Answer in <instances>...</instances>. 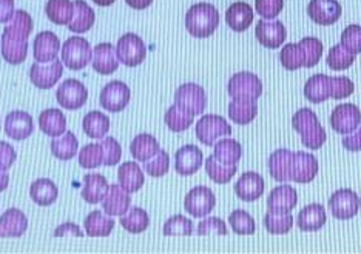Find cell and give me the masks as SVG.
Returning a JSON list of instances; mask_svg holds the SVG:
<instances>
[{
  "mask_svg": "<svg viewBox=\"0 0 361 254\" xmlns=\"http://www.w3.org/2000/svg\"><path fill=\"white\" fill-rule=\"evenodd\" d=\"M32 25L35 23H32L31 15L23 10L16 11L13 19L8 22L2 32V40H0L2 44L0 51L8 63L19 65L27 59L28 37L32 31Z\"/></svg>",
  "mask_w": 361,
  "mask_h": 254,
  "instance_id": "cell-1",
  "label": "cell"
},
{
  "mask_svg": "<svg viewBox=\"0 0 361 254\" xmlns=\"http://www.w3.org/2000/svg\"><path fill=\"white\" fill-rule=\"evenodd\" d=\"M292 127L301 136V142L306 148L319 150L326 142V129L319 124L317 114L309 108H301L293 114Z\"/></svg>",
  "mask_w": 361,
  "mask_h": 254,
  "instance_id": "cell-2",
  "label": "cell"
},
{
  "mask_svg": "<svg viewBox=\"0 0 361 254\" xmlns=\"http://www.w3.org/2000/svg\"><path fill=\"white\" fill-rule=\"evenodd\" d=\"M219 25V13L212 4H196L185 14V28L193 37L212 36Z\"/></svg>",
  "mask_w": 361,
  "mask_h": 254,
  "instance_id": "cell-3",
  "label": "cell"
},
{
  "mask_svg": "<svg viewBox=\"0 0 361 254\" xmlns=\"http://www.w3.org/2000/svg\"><path fill=\"white\" fill-rule=\"evenodd\" d=\"M227 91L235 101H258L262 94V82L253 72H238L228 80Z\"/></svg>",
  "mask_w": 361,
  "mask_h": 254,
  "instance_id": "cell-4",
  "label": "cell"
},
{
  "mask_svg": "<svg viewBox=\"0 0 361 254\" xmlns=\"http://www.w3.org/2000/svg\"><path fill=\"white\" fill-rule=\"evenodd\" d=\"M62 62L70 70H84L92 62V46L84 37H70L63 42L62 48Z\"/></svg>",
  "mask_w": 361,
  "mask_h": 254,
  "instance_id": "cell-5",
  "label": "cell"
},
{
  "mask_svg": "<svg viewBox=\"0 0 361 254\" xmlns=\"http://www.w3.org/2000/svg\"><path fill=\"white\" fill-rule=\"evenodd\" d=\"M232 127L227 120L216 114H206L196 122V137L198 141L207 146H213L218 139L231 136Z\"/></svg>",
  "mask_w": 361,
  "mask_h": 254,
  "instance_id": "cell-6",
  "label": "cell"
},
{
  "mask_svg": "<svg viewBox=\"0 0 361 254\" xmlns=\"http://www.w3.org/2000/svg\"><path fill=\"white\" fill-rule=\"evenodd\" d=\"M175 105L179 108L185 110L187 113L198 116L202 114L207 106V96L204 88L196 84H184L176 89Z\"/></svg>",
  "mask_w": 361,
  "mask_h": 254,
  "instance_id": "cell-7",
  "label": "cell"
},
{
  "mask_svg": "<svg viewBox=\"0 0 361 254\" xmlns=\"http://www.w3.org/2000/svg\"><path fill=\"white\" fill-rule=\"evenodd\" d=\"M361 199L358 194L348 188L335 191L329 198V210L332 216L338 220H349L358 215Z\"/></svg>",
  "mask_w": 361,
  "mask_h": 254,
  "instance_id": "cell-8",
  "label": "cell"
},
{
  "mask_svg": "<svg viewBox=\"0 0 361 254\" xmlns=\"http://www.w3.org/2000/svg\"><path fill=\"white\" fill-rule=\"evenodd\" d=\"M116 51L119 62L127 65V67H137L147 57V46L144 40L137 34H133V32H128V34H124L118 40Z\"/></svg>",
  "mask_w": 361,
  "mask_h": 254,
  "instance_id": "cell-9",
  "label": "cell"
},
{
  "mask_svg": "<svg viewBox=\"0 0 361 254\" xmlns=\"http://www.w3.org/2000/svg\"><path fill=\"white\" fill-rule=\"evenodd\" d=\"M56 97L57 103H59L62 108L76 111L85 105L88 99V91L80 80L67 79L62 82L59 88H57Z\"/></svg>",
  "mask_w": 361,
  "mask_h": 254,
  "instance_id": "cell-10",
  "label": "cell"
},
{
  "mask_svg": "<svg viewBox=\"0 0 361 254\" xmlns=\"http://www.w3.org/2000/svg\"><path fill=\"white\" fill-rule=\"evenodd\" d=\"M216 205L215 194L207 186H195L188 191L184 201V208L193 217H206Z\"/></svg>",
  "mask_w": 361,
  "mask_h": 254,
  "instance_id": "cell-11",
  "label": "cell"
},
{
  "mask_svg": "<svg viewBox=\"0 0 361 254\" xmlns=\"http://www.w3.org/2000/svg\"><path fill=\"white\" fill-rule=\"evenodd\" d=\"M361 124V111L354 103H341L331 114V125L338 134H350Z\"/></svg>",
  "mask_w": 361,
  "mask_h": 254,
  "instance_id": "cell-12",
  "label": "cell"
},
{
  "mask_svg": "<svg viewBox=\"0 0 361 254\" xmlns=\"http://www.w3.org/2000/svg\"><path fill=\"white\" fill-rule=\"evenodd\" d=\"M101 106L110 113H119L130 102V88L121 80H113L106 84L101 91Z\"/></svg>",
  "mask_w": 361,
  "mask_h": 254,
  "instance_id": "cell-13",
  "label": "cell"
},
{
  "mask_svg": "<svg viewBox=\"0 0 361 254\" xmlns=\"http://www.w3.org/2000/svg\"><path fill=\"white\" fill-rule=\"evenodd\" d=\"M63 72V65L59 59L47 63H32L30 70V79L40 89H50L59 82Z\"/></svg>",
  "mask_w": 361,
  "mask_h": 254,
  "instance_id": "cell-14",
  "label": "cell"
},
{
  "mask_svg": "<svg viewBox=\"0 0 361 254\" xmlns=\"http://www.w3.org/2000/svg\"><path fill=\"white\" fill-rule=\"evenodd\" d=\"M255 36L262 46L269 48V50H276L284 44L287 32L283 22L261 19L255 27Z\"/></svg>",
  "mask_w": 361,
  "mask_h": 254,
  "instance_id": "cell-15",
  "label": "cell"
},
{
  "mask_svg": "<svg viewBox=\"0 0 361 254\" xmlns=\"http://www.w3.org/2000/svg\"><path fill=\"white\" fill-rule=\"evenodd\" d=\"M307 14L317 25H334L341 18V5L336 0H312Z\"/></svg>",
  "mask_w": 361,
  "mask_h": 254,
  "instance_id": "cell-16",
  "label": "cell"
},
{
  "mask_svg": "<svg viewBox=\"0 0 361 254\" xmlns=\"http://www.w3.org/2000/svg\"><path fill=\"white\" fill-rule=\"evenodd\" d=\"M293 151L287 148H280L270 154L267 160L269 173L276 182L287 184L292 182V165H293Z\"/></svg>",
  "mask_w": 361,
  "mask_h": 254,
  "instance_id": "cell-17",
  "label": "cell"
},
{
  "mask_svg": "<svg viewBox=\"0 0 361 254\" xmlns=\"http://www.w3.org/2000/svg\"><path fill=\"white\" fill-rule=\"evenodd\" d=\"M298 203L297 190L290 185H280L270 191L267 198V208L278 215L290 212Z\"/></svg>",
  "mask_w": 361,
  "mask_h": 254,
  "instance_id": "cell-18",
  "label": "cell"
},
{
  "mask_svg": "<svg viewBox=\"0 0 361 254\" xmlns=\"http://www.w3.org/2000/svg\"><path fill=\"white\" fill-rule=\"evenodd\" d=\"M318 173V160L315 155L306 151H298L293 154L292 165V182L309 184L315 179Z\"/></svg>",
  "mask_w": 361,
  "mask_h": 254,
  "instance_id": "cell-19",
  "label": "cell"
},
{
  "mask_svg": "<svg viewBox=\"0 0 361 254\" xmlns=\"http://www.w3.org/2000/svg\"><path fill=\"white\" fill-rule=\"evenodd\" d=\"M92 65L94 71H97V75H102V76L113 75V72L119 67V57H118L116 48L106 42L96 45V48L93 50Z\"/></svg>",
  "mask_w": 361,
  "mask_h": 254,
  "instance_id": "cell-20",
  "label": "cell"
},
{
  "mask_svg": "<svg viewBox=\"0 0 361 254\" xmlns=\"http://www.w3.org/2000/svg\"><path fill=\"white\" fill-rule=\"evenodd\" d=\"M202 151L195 145H185L175 154V170L180 176H192L202 165Z\"/></svg>",
  "mask_w": 361,
  "mask_h": 254,
  "instance_id": "cell-21",
  "label": "cell"
},
{
  "mask_svg": "<svg viewBox=\"0 0 361 254\" xmlns=\"http://www.w3.org/2000/svg\"><path fill=\"white\" fill-rule=\"evenodd\" d=\"M35 124L31 114L25 111H11L5 119V133L14 141H23L32 134Z\"/></svg>",
  "mask_w": 361,
  "mask_h": 254,
  "instance_id": "cell-22",
  "label": "cell"
},
{
  "mask_svg": "<svg viewBox=\"0 0 361 254\" xmlns=\"http://www.w3.org/2000/svg\"><path fill=\"white\" fill-rule=\"evenodd\" d=\"M264 191V179L255 171L244 173L235 184V193L244 202L258 201Z\"/></svg>",
  "mask_w": 361,
  "mask_h": 254,
  "instance_id": "cell-23",
  "label": "cell"
},
{
  "mask_svg": "<svg viewBox=\"0 0 361 254\" xmlns=\"http://www.w3.org/2000/svg\"><path fill=\"white\" fill-rule=\"evenodd\" d=\"M131 198L121 184H113L109 188V193L102 199V210L110 216H122L130 210Z\"/></svg>",
  "mask_w": 361,
  "mask_h": 254,
  "instance_id": "cell-24",
  "label": "cell"
},
{
  "mask_svg": "<svg viewBox=\"0 0 361 254\" xmlns=\"http://www.w3.org/2000/svg\"><path fill=\"white\" fill-rule=\"evenodd\" d=\"M61 51V40L51 31L39 32L35 39V59L39 63L54 61Z\"/></svg>",
  "mask_w": 361,
  "mask_h": 254,
  "instance_id": "cell-25",
  "label": "cell"
},
{
  "mask_svg": "<svg viewBox=\"0 0 361 254\" xmlns=\"http://www.w3.org/2000/svg\"><path fill=\"white\" fill-rule=\"evenodd\" d=\"M28 228V219L18 208L6 210L0 217V237H20Z\"/></svg>",
  "mask_w": 361,
  "mask_h": 254,
  "instance_id": "cell-26",
  "label": "cell"
},
{
  "mask_svg": "<svg viewBox=\"0 0 361 254\" xmlns=\"http://www.w3.org/2000/svg\"><path fill=\"white\" fill-rule=\"evenodd\" d=\"M305 97L312 103H322L332 97V77L326 75L312 76L305 85Z\"/></svg>",
  "mask_w": 361,
  "mask_h": 254,
  "instance_id": "cell-27",
  "label": "cell"
},
{
  "mask_svg": "<svg viewBox=\"0 0 361 254\" xmlns=\"http://www.w3.org/2000/svg\"><path fill=\"white\" fill-rule=\"evenodd\" d=\"M326 224V211L319 203L307 205L297 216V225L301 231H318Z\"/></svg>",
  "mask_w": 361,
  "mask_h": 254,
  "instance_id": "cell-28",
  "label": "cell"
},
{
  "mask_svg": "<svg viewBox=\"0 0 361 254\" xmlns=\"http://www.w3.org/2000/svg\"><path fill=\"white\" fill-rule=\"evenodd\" d=\"M226 22L236 32H243L253 22V10L249 4L236 2L228 6L226 11Z\"/></svg>",
  "mask_w": 361,
  "mask_h": 254,
  "instance_id": "cell-29",
  "label": "cell"
},
{
  "mask_svg": "<svg viewBox=\"0 0 361 254\" xmlns=\"http://www.w3.org/2000/svg\"><path fill=\"white\" fill-rule=\"evenodd\" d=\"M118 179L126 191L136 193L144 185V173L136 162H124L118 170Z\"/></svg>",
  "mask_w": 361,
  "mask_h": 254,
  "instance_id": "cell-30",
  "label": "cell"
},
{
  "mask_svg": "<svg viewBox=\"0 0 361 254\" xmlns=\"http://www.w3.org/2000/svg\"><path fill=\"white\" fill-rule=\"evenodd\" d=\"M39 127L47 136L59 137L67 131V119L61 110H45L39 116Z\"/></svg>",
  "mask_w": 361,
  "mask_h": 254,
  "instance_id": "cell-31",
  "label": "cell"
},
{
  "mask_svg": "<svg viewBox=\"0 0 361 254\" xmlns=\"http://www.w3.org/2000/svg\"><path fill=\"white\" fill-rule=\"evenodd\" d=\"M109 182L101 174H85L84 186H82V198L88 203L102 202L105 194L109 193Z\"/></svg>",
  "mask_w": 361,
  "mask_h": 254,
  "instance_id": "cell-32",
  "label": "cell"
},
{
  "mask_svg": "<svg viewBox=\"0 0 361 254\" xmlns=\"http://www.w3.org/2000/svg\"><path fill=\"white\" fill-rule=\"evenodd\" d=\"M45 13L56 25H70L75 18V2L71 0H48Z\"/></svg>",
  "mask_w": 361,
  "mask_h": 254,
  "instance_id": "cell-33",
  "label": "cell"
},
{
  "mask_svg": "<svg viewBox=\"0 0 361 254\" xmlns=\"http://www.w3.org/2000/svg\"><path fill=\"white\" fill-rule=\"evenodd\" d=\"M94 11L85 0H75V18L70 22L68 30L76 32V34H82L92 30L94 25Z\"/></svg>",
  "mask_w": 361,
  "mask_h": 254,
  "instance_id": "cell-34",
  "label": "cell"
},
{
  "mask_svg": "<svg viewBox=\"0 0 361 254\" xmlns=\"http://www.w3.org/2000/svg\"><path fill=\"white\" fill-rule=\"evenodd\" d=\"M213 148H215L213 155L223 165H238V162H240L243 155L241 145L235 139H221L219 142H215Z\"/></svg>",
  "mask_w": 361,
  "mask_h": 254,
  "instance_id": "cell-35",
  "label": "cell"
},
{
  "mask_svg": "<svg viewBox=\"0 0 361 254\" xmlns=\"http://www.w3.org/2000/svg\"><path fill=\"white\" fill-rule=\"evenodd\" d=\"M85 233L93 237L110 236L114 228V219L110 215H104L102 211H92L85 217Z\"/></svg>",
  "mask_w": 361,
  "mask_h": 254,
  "instance_id": "cell-36",
  "label": "cell"
},
{
  "mask_svg": "<svg viewBox=\"0 0 361 254\" xmlns=\"http://www.w3.org/2000/svg\"><path fill=\"white\" fill-rule=\"evenodd\" d=\"M161 146L158 141L150 134H139L133 139V142L130 145V153L133 158L139 162L150 160L153 155L159 153Z\"/></svg>",
  "mask_w": 361,
  "mask_h": 254,
  "instance_id": "cell-37",
  "label": "cell"
},
{
  "mask_svg": "<svg viewBox=\"0 0 361 254\" xmlns=\"http://www.w3.org/2000/svg\"><path fill=\"white\" fill-rule=\"evenodd\" d=\"M57 186L50 179H37L30 188V196L40 207H48L57 201Z\"/></svg>",
  "mask_w": 361,
  "mask_h": 254,
  "instance_id": "cell-38",
  "label": "cell"
},
{
  "mask_svg": "<svg viewBox=\"0 0 361 254\" xmlns=\"http://www.w3.org/2000/svg\"><path fill=\"white\" fill-rule=\"evenodd\" d=\"M258 101H232L228 103V118L238 125H247L257 118Z\"/></svg>",
  "mask_w": 361,
  "mask_h": 254,
  "instance_id": "cell-39",
  "label": "cell"
},
{
  "mask_svg": "<svg viewBox=\"0 0 361 254\" xmlns=\"http://www.w3.org/2000/svg\"><path fill=\"white\" fill-rule=\"evenodd\" d=\"M85 134L92 139H104L110 131V119L101 111H90L82 122Z\"/></svg>",
  "mask_w": 361,
  "mask_h": 254,
  "instance_id": "cell-40",
  "label": "cell"
},
{
  "mask_svg": "<svg viewBox=\"0 0 361 254\" xmlns=\"http://www.w3.org/2000/svg\"><path fill=\"white\" fill-rule=\"evenodd\" d=\"M79 148V142L71 131H65L59 137H54L51 142V153L61 160H70L76 155Z\"/></svg>",
  "mask_w": 361,
  "mask_h": 254,
  "instance_id": "cell-41",
  "label": "cell"
},
{
  "mask_svg": "<svg viewBox=\"0 0 361 254\" xmlns=\"http://www.w3.org/2000/svg\"><path fill=\"white\" fill-rule=\"evenodd\" d=\"M121 225L122 228H126L128 233L133 234H139L144 233L147 228L150 225V217L147 215V211L139 208V207H133L130 208L126 215L121 216Z\"/></svg>",
  "mask_w": 361,
  "mask_h": 254,
  "instance_id": "cell-42",
  "label": "cell"
},
{
  "mask_svg": "<svg viewBox=\"0 0 361 254\" xmlns=\"http://www.w3.org/2000/svg\"><path fill=\"white\" fill-rule=\"evenodd\" d=\"M164 120H166L169 129L173 131V133H183V131L192 127L195 116L190 113H187L185 110L179 108L178 105H171L166 111Z\"/></svg>",
  "mask_w": 361,
  "mask_h": 254,
  "instance_id": "cell-43",
  "label": "cell"
},
{
  "mask_svg": "<svg viewBox=\"0 0 361 254\" xmlns=\"http://www.w3.org/2000/svg\"><path fill=\"white\" fill-rule=\"evenodd\" d=\"M236 170H238L236 165H223V163H219L213 154L209 155L206 160V171L209 177L213 180V182L219 185L231 182L232 177L236 174Z\"/></svg>",
  "mask_w": 361,
  "mask_h": 254,
  "instance_id": "cell-44",
  "label": "cell"
},
{
  "mask_svg": "<svg viewBox=\"0 0 361 254\" xmlns=\"http://www.w3.org/2000/svg\"><path fill=\"white\" fill-rule=\"evenodd\" d=\"M326 62H327V65H329L331 70L343 71V70H348L349 67H352V63L355 62V54L349 53L341 44H336L335 46L331 48Z\"/></svg>",
  "mask_w": 361,
  "mask_h": 254,
  "instance_id": "cell-45",
  "label": "cell"
},
{
  "mask_svg": "<svg viewBox=\"0 0 361 254\" xmlns=\"http://www.w3.org/2000/svg\"><path fill=\"white\" fill-rule=\"evenodd\" d=\"M264 227L270 234H286L289 233L293 227V217L290 212L278 215V212L269 211L264 216Z\"/></svg>",
  "mask_w": 361,
  "mask_h": 254,
  "instance_id": "cell-46",
  "label": "cell"
},
{
  "mask_svg": "<svg viewBox=\"0 0 361 254\" xmlns=\"http://www.w3.org/2000/svg\"><path fill=\"white\" fill-rule=\"evenodd\" d=\"M280 62L289 71H297L305 67V54L300 44H287L280 53Z\"/></svg>",
  "mask_w": 361,
  "mask_h": 254,
  "instance_id": "cell-47",
  "label": "cell"
},
{
  "mask_svg": "<svg viewBox=\"0 0 361 254\" xmlns=\"http://www.w3.org/2000/svg\"><path fill=\"white\" fill-rule=\"evenodd\" d=\"M300 46L305 54V67L312 68L319 62L323 56V44L317 37H305L300 40Z\"/></svg>",
  "mask_w": 361,
  "mask_h": 254,
  "instance_id": "cell-48",
  "label": "cell"
},
{
  "mask_svg": "<svg viewBox=\"0 0 361 254\" xmlns=\"http://www.w3.org/2000/svg\"><path fill=\"white\" fill-rule=\"evenodd\" d=\"M104 162L101 144H88L79 153V165L85 170H94Z\"/></svg>",
  "mask_w": 361,
  "mask_h": 254,
  "instance_id": "cell-49",
  "label": "cell"
},
{
  "mask_svg": "<svg viewBox=\"0 0 361 254\" xmlns=\"http://www.w3.org/2000/svg\"><path fill=\"white\" fill-rule=\"evenodd\" d=\"M228 222H231L233 231L236 234H243V236H249L253 234L257 229L255 220L249 215L247 211L244 210H235L231 216H228Z\"/></svg>",
  "mask_w": 361,
  "mask_h": 254,
  "instance_id": "cell-50",
  "label": "cell"
},
{
  "mask_svg": "<svg viewBox=\"0 0 361 254\" xmlns=\"http://www.w3.org/2000/svg\"><path fill=\"white\" fill-rule=\"evenodd\" d=\"M164 234L166 236H190L193 234V222L180 215L170 217L164 224Z\"/></svg>",
  "mask_w": 361,
  "mask_h": 254,
  "instance_id": "cell-51",
  "label": "cell"
},
{
  "mask_svg": "<svg viewBox=\"0 0 361 254\" xmlns=\"http://www.w3.org/2000/svg\"><path fill=\"white\" fill-rule=\"evenodd\" d=\"M170 168V158L169 153L159 150V153L153 155L150 160L144 162V170L147 171V174H150L152 177H162L164 174L169 173Z\"/></svg>",
  "mask_w": 361,
  "mask_h": 254,
  "instance_id": "cell-52",
  "label": "cell"
},
{
  "mask_svg": "<svg viewBox=\"0 0 361 254\" xmlns=\"http://www.w3.org/2000/svg\"><path fill=\"white\" fill-rule=\"evenodd\" d=\"M99 144L102 146V154H104L102 165H105V167L118 165L121 158H122V148L116 139H113L110 136L104 137Z\"/></svg>",
  "mask_w": 361,
  "mask_h": 254,
  "instance_id": "cell-53",
  "label": "cell"
},
{
  "mask_svg": "<svg viewBox=\"0 0 361 254\" xmlns=\"http://www.w3.org/2000/svg\"><path fill=\"white\" fill-rule=\"evenodd\" d=\"M341 45L352 54L361 53V27L349 25L341 32Z\"/></svg>",
  "mask_w": 361,
  "mask_h": 254,
  "instance_id": "cell-54",
  "label": "cell"
},
{
  "mask_svg": "<svg viewBox=\"0 0 361 254\" xmlns=\"http://www.w3.org/2000/svg\"><path fill=\"white\" fill-rule=\"evenodd\" d=\"M284 0H255V10L262 19H275L283 11Z\"/></svg>",
  "mask_w": 361,
  "mask_h": 254,
  "instance_id": "cell-55",
  "label": "cell"
},
{
  "mask_svg": "<svg viewBox=\"0 0 361 254\" xmlns=\"http://www.w3.org/2000/svg\"><path fill=\"white\" fill-rule=\"evenodd\" d=\"M355 85L349 77L338 76L332 77V99H346L352 93H354Z\"/></svg>",
  "mask_w": 361,
  "mask_h": 254,
  "instance_id": "cell-56",
  "label": "cell"
},
{
  "mask_svg": "<svg viewBox=\"0 0 361 254\" xmlns=\"http://www.w3.org/2000/svg\"><path fill=\"white\" fill-rule=\"evenodd\" d=\"M196 231H198L200 236H206V234L226 236V234H228L226 222H224L223 219H219V217H207V219H204L202 222H200L198 229H196Z\"/></svg>",
  "mask_w": 361,
  "mask_h": 254,
  "instance_id": "cell-57",
  "label": "cell"
},
{
  "mask_svg": "<svg viewBox=\"0 0 361 254\" xmlns=\"http://www.w3.org/2000/svg\"><path fill=\"white\" fill-rule=\"evenodd\" d=\"M16 158H18V154H16L14 146H11L8 142L0 141V170H10Z\"/></svg>",
  "mask_w": 361,
  "mask_h": 254,
  "instance_id": "cell-58",
  "label": "cell"
},
{
  "mask_svg": "<svg viewBox=\"0 0 361 254\" xmlns=\"http://www.w3.org/2000/svg\"><path fill=\"white\" fill-rule=\"evenodd\" d=\"M343 146L348 151H361V127L343 137Z\"/></svg>",
  "mask_w": 361,
  "mask_h": 254,
  "instance_id": "cell-59",
  "label": "cell"
},
{
  "mask_svg": "<svg viewBox=\"0 0 361 254\" xmlns=\"http://www.w3.org/2000/svg\"><path fill=\"white\" fill-rule=\"evenodd\" d=\"M14 13V0H0V23L10 22Z\"/></svg>",
  "mask_w": 361,
  "mask_h": 254,
  "instance_id": "cell-60",
  "label": "cell"
},
{
  "mask_svg": "<svg viewBox=\"0 0 361 254\" xmlns=\"http://www.w3.org/2000/svg\"><path fill=\"white\" fill-rule=\"evenodd\" d=\"M54 236H57V237H61V236H78V237H82L84 234H82L80 228L76 224L67 222V224H63V225L56 228Z\"/></svg>",
  "mask_w": 361,
  "mask_h": 254,
  "instance_id": "cell-61",
  "label": "cell"
},
{
  "mask_svg": "<svg viewBox=\"0 0 361 254\" xmlns=\"http://www.w3.org/2000/svg\"><path fill=\"white\" fill-rule=\"evenodd\" d=\"M126 2L131 8H135V10H145V8H149L152 5L153 0H126Z\"/></svg>",
  "mask_w": 361,
  "mask_h": 254,
  "instance_id": "cell-62",
  "label": "cell"
},
{
  "mask_svg": "<svg viewBox=\"0 0 361 254\" xmlns=\"http://www.w3.org/2000/svg\"><path fill=\"white\" fill-rule=\"evenodd\" d=\"M10 184V176H8L6 170H0V193L5 191Z\"/></svg>",
  "mask_w": 361,
  "mask_h": 254,
  "instance_id": "cell-63",
  "label": "cell"
},
{
  "mask_svg": "<svg viewBox=\"0 0 361 254\" xmlns=\"http://www.w3.org/2000/svg\"><path fill=\"white\" fill-rule=\"evenodd\" d=\"M93 2L99 6H110L114 4V0H93Z\"/></svg>",
  "mask_w": 361,
  "mask_h": 254,
  "instance_id": "cell-64",
  "label": "cell"
}]
</instances>
